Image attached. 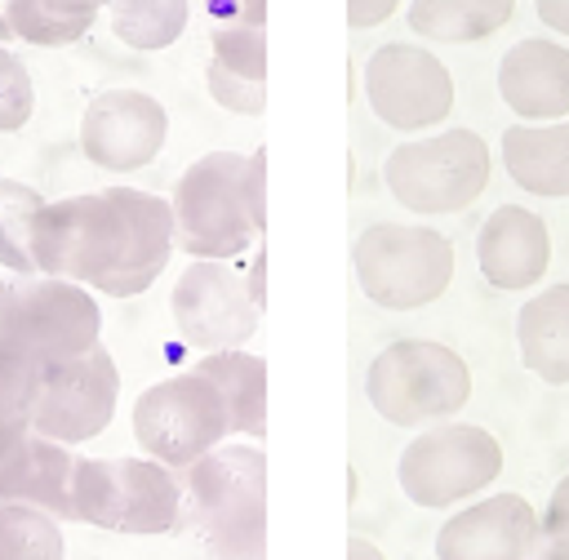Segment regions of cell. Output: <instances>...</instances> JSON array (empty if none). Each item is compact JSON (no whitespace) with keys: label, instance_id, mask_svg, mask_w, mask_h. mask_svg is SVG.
<instances>
[{"label":"cell","instance_id":"cell-36","mask_svg":"<svg viewBox=\"0 0 569 560\" xmlns=\"http://www.w3.org/2000/svg\"><path fill=\"white\" fill-rule=\"evenodd\" d=\"M244 289H249L253 307L267 311V249H262V244L253 249V258H249V267H244Z\"/></svg>","mask_w":569,"mask_h":560},{"label":"cell","instance_id":"cell-18","mask_svg":"<svg viewBox=\"0 0 569 560\" xmlns=\"http://www.w3.org/2000/svg\"><path fill=\"white\" fill-rule=\"evenodd\" d=\"M111 196L120 200L124 218H129V253L124 262L116 267V276H107L93 293H107V298H138L147 293L160 271L169 267L173 258V209L164 196L156 191H138V187H111Z\"/></svg>","mask_w":569,"mask_h":560},{"label":"cell","instance_id":"cell-6","mask_svg":"<svg viewBox=\"0 0 569 560\" xmlns=\"http://www.w3.org/2000/svg\"><path fill=\"white\" fill-rule=\"evenodd\" d=\"M124 253H129V218L111 196V187L44 200V209L31 222L36 276L98 289L107 276H116Z\"/></svg>","mask_w":569,"mask_h":560},{"label":"cell","instance_id":"cell-19","mask_svg":"<svg viewBox=\"0 0 569 560\" xmlns=\"http://www.w3.org/2000/svg\"><path fill=\"white\" fill-rule=\"evenodd\" d=\"M520 364L547 387H569V284H542L516 311Z\"/></svg>","mask_w":569,"mask_h":560},{"label":"cell","instance_id":"cell-9","mask_svg":"<svg viewBox=\"0 0 569 560\" xmlns=\"http://www.w3.org/2000/svg\"><path fill=\"white\" fill-rule=\"evenodd\" d=\"M502 476V444L476 422L422 427L396 458L400 493L422 511H458Z\"/></svg>","mask_w":569,"mask_h":560},{"label":"cell","instance_id":"cell-1","mask_svg":"<svg viewBox=\"0 0 569 560\" xmlns=\"http://www.w3.org/2000/svg\"><path fill=\"white\" fill-rule=\"evenodd\" d=\"M182 524L209 560H267V453L262 444L227 440L187 471Z\"/></svg>","mask_w":569,"mask_h":560},{"label":"cell","instance_id":"cell-2","mask_svg":"<svg viewBox=\"0 0 569 560\" xmlns=\"http://www.w3.org/2000/svg\"><path fill=\"white\" fill-rule=\"evenodd\" d=\"M365 396L391 427L453 422L471 400V364L436 338H396L369 360Z\"/></svg>","mask_w":569,"mask_h":560},{"label":"cell","instance_id":"cell-23","mask_svg":"<svg viewBox=\"0 0 569 560\" xmlns=\"http://www.w3.org/2000/svg\"><path fill=\"white\" fill-rule=\"evenodd\" d=\"M111 36L138 53L169 49L187 22H191V0H111L107 4Z\"/></svg>","mask_w":569,"mask_h":560},{"label":"cell","instance_id":"cell-35","mask_svg":"<svg viewBox=\"0 0 569 560\" xmlns=\"http://www.w3.org/2000/svg\"><path fill=\"white\" fill-rule=\"evenodd\" d=\"M396 9H400V0H347V27H351V31L382 27Z\"/></svg>","mask_w":569,"mask_h":560},{"label":"cell","instance_id":"cell-12","mask_svg":"<svg viewBox=\"0 0 569 560\" xmlns=\"http://www.w3.org/2000/svg\"><path fill=\"white\" fill-rule=\"evenodd\" d=\"M120 404V369L98 342L93 351L40 369V391L31 404V431L67 449L102 436Z\"/></svg>","mask_w":569,"mask_h":560},{"label":"cell","instance_id":"cell-7","mask_svg":"<svg viewBox=\"0 0 569 560\" xmlns=\"http://www.w3.org/2000/svg\"><path fill=\"white\" fill-rule=\"evenodd\" d=\"M453 240L436 227L373 222L351 244L360 293L382 311H418L453 284Z\"/></svg>","mask_w":569,"mask_h":560},{"label":"cell","instance_id":"cell-41","mask_svg":"<svg viewBox=\"0 0 569 560\" xmlns=\"http://www.w3.org/2000/svg\"><path fill=\"white\" fill-rule=\"evenodd\" d=\"M13 40V31H9V18H4V4H0V44H9Z\"/></svg>","mask_w":569,"mask_h":560},{"label":"cell","instance_id":"cell-39","mask_svg":"<svg viewBox=\"0 0 569 560\" xmlns=\"http://www.w3.org/2000/svg\"><path fill=\"white\" fill-rule=\"evenodd\" d=\"M347 560H387V551H382L373 538L351 533V538H347Z\"/></svg>","mask_w":569,"mask_h":560},{"label":"cell","instance_id":"cell-29","mask_svg":"<svg viewBox=\"0 0 569 560\" xmlns=\"http://www.w3.org/2000/svg\"><path fill=\"white\" fill-rule=\"evenodd\" d=\"M36 391H40V364L0 347V422H31Z\"/></svg>","mask_w":569,"mask_h":560},{"label":"cell","instance_id":"cell-32","mask_svg":"<svg viewBox=\"0 0 569 560\" xmlns=\"http://www.w3.org/2000/svg\"><path fill=\"white\" fill-rule=\"evenodd\" d=\"M542 516V547L533 560H569V471L556 480Z\"/></svg>","mask_w":569,"mask_h":560},{"label":"cell","instance_id":"cell-4","mask_svg":"<svg viewBox=\"0 0 569 560\" xmlns=\"http://www.w3.org/2000/svg\"><path fill=\"white\" fill-rule=\"evenodd\" d=\"M71 520L111 533H173L182 524V480L151 458H76Z\"/></svg>","mask_w":569,"mask_h":560},{"label":"cell","instance_id":"cell-5","mask_svg":"<svg viewBox=\"0 0 569 560\" xmlns=\"http://www.w3.org/2000/svg\"><path fill=\"white\" fill-rule=\"evenodd\" d=\"M173 209V244L191 262H236L262 236L244 209V156L240 151H204L191 160L169 196Z\"/></svg>","mask_w":569,"mask_h":560},{"label":"cell","instance_id":"cell-33","mask_svg":"<svg viewBox=\"0 0 569 560\" xmlns=\"http://www.w3.org/2000/svg\"><path fill=\"white\" fill-rule=\"evenodd\" d=\"M244 209H249L253 231L262 236L267 231V147L244 156Z\"/></svg>","mask_w":569,"mask_h":560},{"label":"cell","instance_id":"cell-42","mask_svg":"<svg viewBox=\"0 0 569 560\" xmlns=\"http://www.w3.org/2000/svg\"><path fill=\"white\" fill-rule=\"evenodd\" d=\"M0 289H4V280H0Z\"/></svg>","mask_w":569,"mask_h":560},{"label":"cell","instance_id":"cell-27","mask_svg":"<svg viewBox=\"0 0 569 560\" xmlns=\"http://www.w3.org/2000/svg\"><path fill=\"white\" fill-rule=\"evenodd\" d=\"M4 18H9L13 40L36 44V49L76 44V40H84L89 27L98 22V18H62V13H53L44 0H4Z\"/></svg>","mask_w":569,"mask_h":560},{"label":"cell","instance_id":"cell-26","mask_svg":"<svg viewBox=\"0 0 569 560\" xmlns=\"http://www.w3.org/2000/svg\"><path fill=\"white\" fill-rule=\"evenodd\" d=\"M36 436V431H31ZM36 462H31V480H27V493H22V502H31V507H40V511H49L53 520H71V480H76V449H67V444H58V440H44V436H36Z\"/></svg>","mask_w":569,"mask_h":560},{"label":"cell","instance_id":"cell-31","mask_svg":"<svg viewBox=\"0 0 569 560\" xmlns=\"http://www.w3.org/2000/svg\"><path fill=\"white\" fill-rule=\"evenodd\" d=\"M204 89H209V98H213L222 111H231V116H262V111H267V84L244 80V76L227 71L222 62H209V67H204Z\"/></svg>","mask_w":569,"mask_h":560},{"label":"cell","instance_id":"cell-11","mask_svg":"<svg viewBox=\"0 0 569 560\" xmlns=\"http://www.w3.org/2000/svg\"><path fill=\"white\" fill-rule=\"evenodd\" d=\"M365 102L387 129L427 133L453 111V76L431 49L387 40L365 58Z\"/></svg>","mask_w":569,"mask_h":560},{"label":"cell","instance_id":"cell-20","mask_svg":"<svg viewBox=\"0 0 569 560\" xmlns=\"http://www.w3.org/2000/svg\"><path fill=\"white\" fill-rule=\"evenodd\" d=\"M502 169L507 178L542 200L569 196V120L556 124H507L502 129Z\"/></svg>","mask_w":569,"mask_h":560},{"label":"cell","instance_id":"cell-34","mask_svg":"<svg viewBox=\"0 0 569 560\" xmlns=\"http://www.w3.org/2000/svg\"><path fill=\"white\" fill-rule=\"evenodd\" d=\"M218 22H267V0H200Z\"/></svg>","mask_w":569,"mask_h":560},{"label":"cell","instance_id":"cell-30","mask_svg":"<svg viewBox=\"0 0 569 560\" xmlns=\"http://www.w3.org/2000/svg\"><path fill=\"white\" fill-rule=\"evenodd\" d=\"M36 111V84H31V71L27 62L0 44V133H13L31 120Z\"/></svg>","mask_w":569,"mask_h":560},{"label":"cell","instance_id":"cell-40","mask_svg":"<svg viewBox=\"0 0 569 560\" xmlns=\"http://www.w3.org/2000/svg\"><path fill=\"white\" fill-rule=\"evenodd\" d=\"M27 436H31V422H0V458L13 453Z\"/></svg>","mask_w":569,"mask_h":560},{"label":"cell","instance_id":"cell-24","mask_svg":"<svg viewBox=\"0 0 569 560\" xmlns=\"http://www.w3.org/2000/svg\"><path fill=\"white\" fill-rule=\"evenodd\" d=\"M0 560H67L62 520L31 502H0Z\"/></svg>","mask_w":569,"mask_h":560},{"label":"cell","instance_id":"cell-25","mask_svg":"<svg viewBox=\"0 0 569 560\" xmlns=\"http://www.w3.org/2000/svg\"><path fill=\"white\" fill-rule=\"evenodd\" d=\"M44 209V196L27 182L0 178V267L13 271L18 280L36 276V258H31V222Z\"/></svg>","mask_w":569,"mask_h":560},{"label":"cell","instance_id":"cell-16","mask_svg":"<svg viewBox=\"0 0 569 560\" xmlns=\"http://www.w3.org/2000/svg\"><path fill=\"white\" fill-rule=\"evenodd\" d=\"M476 267L502 293L538 289L551 267V231L525 204H498L476 231Z\"/></svg>","mask_w":569,"mask_h":560},{"label":"cell","instance_id":"cell-37","mask_svg":"<svg viewBox=\"0 0 569 560\" xmlns=\"http://www.w3.org/2000/svg\"><path fill=\"white\" fill-rule=\"evenodd\" d=\"M538 9V22L556 36H569V0H533Z\"/></svg>","mask_w":569,"mask_h":560},{"label":"cell","instance_id":"cell-22","mask_svg":"<svg viewBox=\"0 0 569 560\" xmlns=\"http://www.w3.org/2000/svg\"><path fill=\"white\" fill-rule=\"evenodd\" d=\"M516 13V0H409V27L436 44H476L498 36Z\"/></svg>","mask_w":569,"mask_h":560},{"label":"cell","instance_id":"cell-3","mask_svg":"<svg viewBox=\"0 0 569 560\" xmlns=\"http://www.w3.org/2000/svg\"><path fill=\"white\" fill-rule=\"evenodd\" d=\"M489 173H493L489 142L462 124L409 138V142L391 147L382 160V182H387L391 200L422 218L471 209L485 196Z\"/></svg>","mask_w":569,"mask_h":560},{"label":"cell","instance_id":"cell-14","mask_svg":"<svg viewBox=\"0 0 569 560\" xmlns=\"http://www.w3.org/2000/svg\"><path fill=\"white\" fill-rule=\"evenodd\" d=\"M169 142V111L147 89H102L80 116V151L107 173L147 169Z\"/></svg>","mask_w":569,"mask_h":560},{"label":"cell","instance_id":"cell-15","mask_svg":"<svg viewBox=\"0 0 569 560\" xmlns=\"http://www.w3.org/2000/svg\"><path fill=\"white\" fill-rule=\"evenodd\" d=\"M538 547L542 516L525 493H485L436 529V560H533Z\"/></svg>","mask_w":569,"mask_h":560},{"label":"cell","instance_id":"cell-17","mask_svg":"<svg viewBox=\"0 0 569 560\" xmlns=\"http://www.w3.org/2000/svg\"><path fill=\"white\" fill-rule=\"evenodd\" d=\"M498 98L520 124H556L569 116V49L547 36H525L498 58Z\"/></svg>","mask_w":569,"mask_h":560},{"label":"cell","instance_id":"cell-38","mask_svg":"<svg viewBox=\"0 0 569 560\" xmlns=\"http://www.w3.org/2000/svg\"><path fill=\"white\" fill-rule=\"evenodd\" d=\"M53 13H62V18H98L111 0H44Z\"/></svg>","mask_w":569,"mask_h":560},{"label":"cell","instance_id":"cell-8","mask_svg":"<svg viewBox=\"0 0 569 560\" xmlns=\"http://www.w3.org/2000/svg\"><path fill=\"white\" fill-rule=\"evenodd\" d=\"M102 342V307L93 289L27 276L0 289V347L27 356L31 364L49 369L76 360Z\"/></svg>","mask_w":569,"mask_h":560},{"label":"cell","instance_id":"cell-21","mask_svg":"<svg viewBox=\"0 0 569 560\" xmlns=\"http://www.w3.org/2000/svg\"><path fill=\"white\" fill-rule=\"evenodd\" d=\"M200 378H209L227 404L231 436L262 440L267 436V360L253 351H209L191 364Z\"/></svg>","mask_w":569,"mask_h":560},{"label":"cell","instance_id":"cell-28","mask_svg":"<svg viewBox=\"0 0 569 560\" xmlns=\"http://www.w3.org/2000/svg\"><path fill=\"white\" fill-rule=\"evenodd\" d=\"M209 49L227 71L267 84V22H218L209 31Z\"/></svg>","mask_w":569,"mask_h":560},{"label":"cell","instance_id":"cell-10","mask_svg":"<svg viewBox=\"0 0 569 560\" xmlns=\"http://www.w3.org/2000/svg\"><path fill=\"white\" fill-rule=\"evenodd\" d=\"M129 422H133V440L142 458L169 471H187L191 462H200L231 436V418H227L218 387L200 378L196 369L151 382L133 400Z\"/></svg>","mask_w":569,"mask_h":560},{"label":"cell","instance_id":"cell-13","mask_svg":"<svg viewBox=\"0 0 569 560\" xmlns=\"http://www.w3.org/2000/svg\"><path fill=\"white\" fill-rule=\"evenodd\" d=\"M173 329L200 356L209 351H240L253 333L262 311L244 289V271L236 262H187L169 293Z\"/></svg>","mask_w":569,"mask_h":560}]
</instances>
